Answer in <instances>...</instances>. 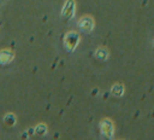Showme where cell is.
<instances>
[{"label":"cell","mask_w":154,"mask_h":140,"mask_svg":"<svg viewBox=\"0 0 154 140\" xmlns=\"http://www.w3.org/2000/svg\"><path fill=\"white\" fill-rule=\"evenodd\" d=\"M78 41H79V35L77 33H75V31H70L65 36V46L70 52L73 51L77 47Z\"/></svg>","instance_id":"1"},{"label":"cell","mask_w":154,"mask_h":140,"mask_svg":"<svg viewBox=\"0 0 154 140\" xmlns=\"http://www.w3.org/2000/svg\"><path fill=\"white\" fill-rule=\"evenodd\" d=\"M79 28H81V30H83V31H85V33H90L91 30H93V28H94V21H93V18L90 17V16H84V17H82L81 19H79Z\"/></svg>","instance_id":"2"},{"label":"cell","mask_w":154,"mask_h":140,"mask_svg":"<svg viewBox=\"0 0 154 140\" xmlns=\"http://www.w3.org/2000/svg\"><path fill=\"white\" fill-rule=\"evenodd\" d=\"M75 14V1L73 0H66L64 8H63V17L66 19H70Z\"/></svg>","instance_id":"3"},{"label":"cell","mask_w":154,"mask_h":140,"mask_svg":"<svg viewBox=\"0 0 154 140\" xmlns=\"http://www.w3.org/2000/svg\"><path fill=\"white\" fill-rule=\"evenodd\" d=\"M101 130L108 139H111V136L113 135V123L109 119H103L101 122Z\"/></svg>","instance_id":"4"},{"label":"cell","mask_w":154,"mask_h":140,"mask_svg":"<svg viewBox=\"0 0 154 140\" xmlns=\"http://www.w3.org/2000/svg\"><path fill=\"white\" fill-rule=\"evenodd\" d=\"M13 59V53L8 49H2L0 52V62L2 63H8Z\"/></svg>","instance_id":"5"},{"label":"cell","mask_w":154,"mask_h":140,"mask_svg":"<svg viewBox=\"0 0 154 140\" xmlns=\"http://www.w3.org/2000/svg\"><path fill=\"white\" fill-rule=\"evenodd\" d=\"M112 94L113 95H116V97H119V95H122L123 94V92H124V87L120 84V83H116L113 87H112Z\"/></svg>","instance_id":"6"},{"label":"cell","mask_w":154,"mask_h":140,"mask_svg":"<svg viewBox=\"0 0 154 140\" xmlns=\"http://www.w3.org/2000/svg\"><path fill=\"white\" fill-rule=\"evenodd\" d=\"M95 56H96L99 59L103 60V59H106V57H107V49H105V48H99V49L96 51Z\"/></svg>","instance_id":"7"},{"label":"cell","mask_w":154,"mask_h":140,"mask_svg":"<svg viewBox=\"0 0 154 140\" xmlns=\"http://www.w3.org/2000/svg\"><path fill=\"white\" fill-rule=\"evenodd\" d=\"M46 132H47V128H46V126H45L43 123H41V124H38V126L36 127V133H37V134L43 135Z\"/></svg>","instance_id":"8"}]
</instances>
